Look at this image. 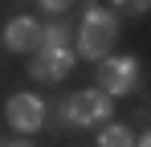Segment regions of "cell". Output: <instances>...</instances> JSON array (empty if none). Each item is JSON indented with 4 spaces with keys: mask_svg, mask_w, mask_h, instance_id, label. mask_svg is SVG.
Listing matches in <instances>:
<instances>
[{
    "mask_svg": "<svg viewBox=\"0 0 151 147\" xmlns=\"http://www.w3.org/2000/svg\"><path fill=\"white\" fill-rule=\"evenodd\" d=\"M41 8H49V12H61V8H70V0H41Z\"/></svg>",
    "mask_w": 151,
    "mask_h": 147,
    "instance_id": "10",
    "label": "cell"
},
{
    "mask_svg": "<svg viewBox=\"0 0 151 147\" xmlns=\"http://www.w3.org/2000/svg\"><path fill=\"white\" fill-rule=\"evenodd\" d=\"M119 41V17L106 4H86L82 12V29H78V53L82 57H106Z\"/></svg>",
    "mask_w": 151,
    "mask_h": 147,
    "instance_id": "1",
    "label": "cell"
},
{
    "mask_svg": "<svg viewBox=\"0 0 151 147\" xmlns=\"http://www.w3.org/2000/svg\"><path fill=\"white\" fill-rule=\"evenodd\" d=\"M0 147H29V143H0Z\"/></svg>",
    "mask_w": 151,
    "mask_h": 147,
    "instance_id": "12",
    "label": "cell"
},
{
    "mask_svg": "<svg viewBox=\"0 0 151 147\" xmlns=\"http://www.w3.org/2000/svg\"><path fill=\"white\" fill-rule=\"evenodd\" d=\"M139 147H151V131H147V135H143V139H139Z\"/></svg>",
    "mask_w": 151,
    "mask_h": 147,
    "instance_id": "11",
    "label": "cell"
},
{
    "mask_svg": "<svg viewBox=\"0 0 151 147\" xmlns=\"http://www.w3.org/2000/svg\"><path fill=\"white\" fill-rule=\"evenodd\" d=\"M4 115H8V127L33 135V131L45 127V102H41L37 94H12L8 106H4Z\"/></svg>",
    "mask_w": 151,
    "mask_h": 147,
    "instance_id": "5",
    "label": "cell"
},
{
    "mask_svg": "<svg viewBox=\"0 0 151 147\" xmlns=\"http://www.w3.org/2000/svg\"><path fill=\"white\" fill-rule=\"evenodd\" d=\"M4 45L12 49V53H33V49L41 45V21L12 17V21L4 24Z\"/></svg>",
    "mask_w": 151,
    "mask_h": 147,
    "instance_id": "6",
    "label": "cell"
},
{
    "mask_svg": "<svg viewBox=\"0 0 151 147\" xmlns=\"http://www.w3.org/2000/svg\"><path fill=\"white\" fill-rule=\"evenodd\" d=\"M65 115H70V127H98L110 119V94L106 90H78L65 98Z\"/></svg>",
    "mask_w": 151,
    "mask_h": 147,
    "instance_id": "3",
    "label": "cell"
},
{
    "mask_svg": "<svg viewBox=\"0 0 151 147\" xmlns=\"http://www.w3.org/2000/svg\"><path fill=\"white\" fill-rule=\"evenodd\" d=\"M114 4H119L123 12H135V17H143V12L151 8V0H114Z\"/></svg>",
    "mask_w": 151,
    "mask_h": 147,
    "instance_id": "9",
    "label": "cell"
},
{
    "mask_svg": "<svg viewBox=\"0 0 151 147\" xmlns=\"http://www.w3.org/2000/svg\"><path fill=\"white\" fill-rule=\"evenodd\" d=\"M41 45H70V24H61V21L41 24Z\"/></svg>",
    "mask_w": 151,
    "mask_h": 147,
    "instance_id": "8",
    "label": "cell"
},
{
    "mask_svg": "<svg viewBox=\"0 0 151 147\" xmlns=\"http://www.w3.org/2000/svg\"><path fill=\"white\" fill-rule=\"evenodd\" d=\"M74 70V53L70 45H37V57H29V74L37 82H61Z\"/></svg>",
    "mask_w": 151,
    "mask_h": 147,
    "instance_id": "4",
    "label": "cell"
},
{
    "mask_svg": "<svg viewBox=\"0 0 151 147\" xmlns=\"http://www.w3.org/2000/svg\"><path fill=\"white\" fill-rule=\"evenodd\" d=\"M139 86V57H131V53H119V57H102L98 61V90L106 94H131Z\"/></svg>",
    "mask_w": 151,
    "mask_h": 147,
    "instance_id": "2",
    "label": "cell"
},
{
    "mask_svg": "<svg viewBox=\"0 0 151 147\" xmlns=\"http://www.w3.org/2000/svg\"><path fill=\"white\" fill-rule=\"evenodd\" d=\"M98 147H135V135L127 131L123 122H114V127H106V131H102Z\"/></svg>",
    "mask_w": 151,
    "mask_h": 147,
    "instance_id": "7",
    "label": "cell"
}]
</instances>
